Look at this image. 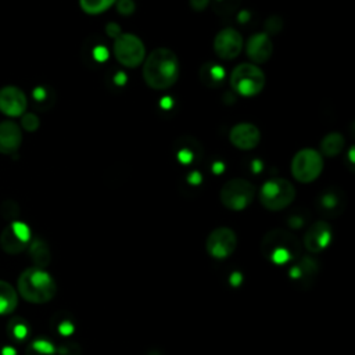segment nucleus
<instances>
[{"mask_svg":"<svg viewBox=\"0 0 355 355\" xmlns=\"http://www.w3.org/2000/svg\"><path fill=\"white\" fill-rule=\"evenodd\" d=\"M344 193L336 187H330L320 193L316 201L319 212L329 218L338 216L344 211Z\"/></svg>","mask_w":355,"mask_h":355,"instance_id":"17","label":"nucleus"},{"mask_svg":"<svg viewBox=\"0 0 355 355\" xmlns=\"http://www.w3.org/2000/svg\"><path fill=\"white\" fill-rule=\"evenodd\" d=\"M244 46L243 36L234 28L220 29L214 39V51L220 60L236 58Z\"/></svg>","mask_w":355,"mask_h":355,"instance_id":"11","label":"nucleus"},{"mask_svg":"<svg viewBox=\"0 0 355 355\" xmlns=\"http://www.w3.org/2000/svg\"><path fill=\"white\" fill-rule=\"evenodd\" d=\"M179 58L168 47H157L143 61V79L154 90L173 86L179 78Z\"/></svg>","mask_w":355,"mask_h":355,"instance_id":"1","label":"nucleus"},{"mask_svg":"<svg viewBox=\"0 0 355 355\" xmlns=\"http://www.w3.org/2000/svg\"><path fill=\"white\" fill-rule=\"evenodd\" d=\"M201 79L204 83L209 85V86H214V85H218L220 80H223V68L218 64H205L202 68H201Z\"/></svg>","mask_w":355,"mask_h":355,"instance_id":"25","label":"nucleus"},{"mask_svg":"<svg viewBox=\"0 0 355 355\" xmlns=\"http://www.w3.org/2000/svg\"><path fill=\"white\" fill-rule=\"evenodd\" d=\"M116 0H79L80 8L90 15L101 14L107 11L111 6H114Z\"/></svg>","mask_w":355,"mask_h":355,"instance_id":"26","label":"nucleus"},{"mask_svg":"<svg viewBox=\"0 0 355 355\" xmlns=\"http://www.w3.org/2000/svg\"><path fill=\"white\" fill-rule=\"evenodd\" d=\"M295 198V187L284 178L266 180L259 190V201L269 211H282Z\"/></svg>","mask_w":355,"mask_h":355,"instance_id":"5","label":"nucleus"},{"mask_svg":"<svg viewBox=\"0 0 355 355\" xmlns=\"http://www.w3.org/2000/svg\"><path fill=\"white\" fill-rule=\"evenodd\" d=\"M255 197L254 184L243 178H234L227 180L219 193V198L223 207L232 211L245 209Z\"/></svg>","mask_w":355,"mask_h":355,"instance_id":"6","label":"nucleus"},{"mask_svg":"<svg viewBox=\"0 0 355 355\" xmlns=\"http://www.w3.org/2000/svg\"><path fill=\"white\" fill-rule=\"evenodd\" d=\"M58 355H80V347L75 343H65L57 348Z\"/></svg>","mask_w":355,"mask_h":355,"instance_id":"30","label":"nucleus"},{"mask_svg":"<svg viewBox=\"0 0 355 355\" xmlns=\"http://www.w3.org/2000/svg\"><path fill=\"white\" fill-rule=\"evenodd\" d=\"M331 239H333L331 226L324 220H318L312 223L305 232L304 245L309 252L318 254L329 247V244L331 243Z\"/></svg>","mask_w":355,"mask_h":355,"instance_id":"13","label":"nucleus"},{"mask_svg":"<svg viewBox=\"0 0 355 355\" xmlns=\"http://www.w3.org/2000/svg\"><path fill=\"white\" fill-rule=\"evenodd\" d=\"M116 10L122 15H130L135 11L133 0H116Z\"/></svg>","mask_w":355,"mask_h":355,"instance_id":"31","label":"nucleus"},{"mask_svg":"<svg viewBox=\"0 0 355 355\" xmlns=\"http://www.w3.org/2000/svg\"><path fill=\"white\" fill-rule=\"evenodd\" d=\"M319 272L318 262L311 257H301L290 269V279L302 288H308Z\"/></svg>","mask_w":355,"mask_h":355,"instance_id":"16","label":"nucleus"},{"mask_svg":"<svg viewBox=\"0 0 355 355\" xmlns=\"http://www.w3.org/2000/svg\"><path fill=\"white\" fill-rule=\"evenodd\" d=\"M273 53V43L270 36L265 32L254 33L245 42V54L255 65L265 64Z\"/></svg>","mask_w":355,"mask_h":355,"instance_id":"14","label":"nucleus"},{"mask_svg":"<svg viewBox=\"0 0 355 355\" xmlns=\"http://www.w3.org/2000/svg\"><path fill=\"white\" fill-rule=\"evenodd\" d=\"M22 143L21 128L12 121L0 122V154H14Z\"/></svg>","mask_w":355,"mask_h":355,"instance_id":"18","label":"nucleus"},{"mask_svg":"<svg viewBox=\"0 0 355 355\" xmlns=\"http://www.w3.org/2000/svg\"><path fill=\"white\" fill-rule=\"evenodd\" d=\"M122 32H121V29H119V25L118 24H115V22H111V24H108L107 25V35L108 36H111V37H118L119 35H121Z\"/></svg>","mask_w":355,"mask_h":355,"instance_id":"33","label":"nucleus"},{"mask_svg":"<svg viewBox=\"0 0 355 355\" xmlns=\"http://www.w3.org/2000/svg\"><path fill=\"white\" fill-rule=\"evenodd\" d=\"M282 26H283L282 18H280L279 15H272V17H269V18L265 21V29H266L265 33H268L269 36H270L272 33H277V32L282 29Z\"/></svg>","mask_w":355,"mask_h":355,"instance_id":"28","label":"nucleus"},{"mask_svg":"<svg viewBox=\"0 0 355 355\" xmlns=\"http://www.w3.org/2000/svg\"><path fill=\"white\" fill-rule=\"evenodd\" d=\"M31 229L25 222H10L0 234V247L4 252L15 255L28 248L31 243Z\"/></svg>","mask_w":355,"mask_h":355,"instance_id":"9","label":"nucleus"},{"mask_svg":"<svg viewBox=\"0 0 355 355\" xmlns=\"http://www.w3.org/2000/svg\"><path fill=\"white\" fill-rule=\"evenodd\" d=\"M266 78L263 71L252 62H241L230 72L232 89L243 97H254L265 87Z\"/></svg>","mask_w":355,"mask_h":355,"instance_id":"4","label":"nucleus"},{"mask_svg":"<svg viewBox=\"0 0 355 355\" xmlns=\"http://www.w3.org/2000/svg\"><path fill=\"white\" fill-rule=\"evenodd\" d=\"M75 320L68 312H58L51 318V329L62 337L71 336L75 331Z\"/></svg>","mask_w":355,"mask_h":355,"instance_id":"23","label":"nucleus"},{"mask_svg":"<svg viewBox=\"0 0 355 355\" xmlns=\"http://www.w3.org/2000/svg\"><path fill=\"white\" fill-rule=\"evenodd\" d=\"M25 355H57V348L47 338H36L26 347Z\"/></svg>","mask_w":355,"mask_h":355,"instance_id":"24","label":"nucleus"},{"mask_svg":"<svg viewBox=\"0 0 355 355\" xmlns=\"http://www.w3.org/2000/svg\"><path fill=\"white\" fill-rule=\"evenodd\" d=\"M21 126L26 130V132H35L39 129L40 126V119L36 114L33 112H24L21 115Z\"/></svg>","mask_w":355,"mask_h":355,"instance_id":"27","label":"nucleus"},{"mask_svg":"<svg viewBox=\"0 0 355 355\" xmlns=\"http://www.w3.org/2000/svg\"><path fill=\"white\" fill-rule=\"evenodd\" d=\"M323 171L322 154L315 148H301L291 159V175L300 183L316 180Z\"/></svg>","mask_w":355,"mask_h":355,"instance_id":"7","label":"nucleus"},{"mask_svg":"<svg viewBox=\"0 0 355 355\" xmlns=\"http://www.w3.org/2000/svg\"><path fill=\"white\" fill-rule=\"evenodd\" d=\"M237 245L236 233L226 226L214 229L205 241L207 252L216 259H225L230 257Z\"/></svg>","mask_w":355,"mask_h":355,"instance_id":"10","label":"nucleus"},{"mask_svg":"<svg viewBox=\"0 0 355 355\" xmlns=\"http://www.w3.org/2000/svg\"><path fill=\"white\" fill-rule=\"evenodd\" d=\"M31 334V326L22 316H14L7 323V336L12 343H24Z\"/></svg>","mask_w":355,"mask_h":355,"instance_id":"20","label":"nucleus"},{"mask_svg":"<svg viewBox=\"0 0 355 355\" xmlns=\"http://www.w3.org/2000/svg\"><path fill=\"white\" fill-rule=\"evenodd\" d=\"M190 1V7L194 10V11H202L208 7L209 4V0H189Z\"/></svg>","mask_w":355,"mask_h":355,"instance_id":"32","label":"nucleus"},{"mask_svg":"<svg viewBox=\"0 0 355 355\" xmlns=\"http://www.w3.org/2000/svg\"><path fill=\"white\" fill-rule=\"evenodd\" d=\"M344 147H345L344 136L338 132H331L322 139L319 153L326 157H336L344 150Z\"/></svg>","mask_w":355,"mask_h":355,"instance_id":"21","label":"nucleus"},{"mask_svg":"<svg viewBox=\"0 0 355 355\" xmlns=\"http://www.w3.org/2000/svg\"><path fill=\"white\" fill-rule=\"evenodd\" d=\"M18 291L21 297L32 304H44L53 300L57 284L50 273L42 268H28L18 277Z\"/></svg>","mask_w":355,"mask_h":355,"instance_id":"2","label":"nucleus"},{"mask_svg":"<svg viewBox=\"0 0 355 355\" xmlns=\"http://www.w3.org/2000/svg\"><path fill=\"white\" fill-rule=\"evenodd\" d=\"M28 251H29L31 259L36 268L44 269L46 266H49V263L51 261V252L44 240H42V239L31 240V243L28 245Z\"/></svg>","mask_w":355,"mask_h":355,"instance_id":"19","label":"nucleus"},{"mask_svg":"<svg viewBox=\"0 0 355 355\" xmlns=\"http://www.w3.org/2000/svg\"><path fill=\"white\" fill-rule=\"evenodd\" d=\"M26 96L19 87L4 86L0 89V112L6 116H21L24 112H26Z\"/></svg>","mask_w":355,"mask_h":355,"instance_id":"12","label":"nucleus"},{"mask_svg":"<svg viewBox=\"0 0 355 355\" xmlns=\"http://www.w3.org/2000/svg\"><path fill=\"white\" fill-rule=\"evenodd\" d=\"M0 355H18V352L12 345H1Z\"/></svg>","mask_w":355,"mask_h":355,"instance_id":"34","label":"nucleus"},{"mask_svg":"<svg viewBox=\"0 0 355 355\" xmlns=\"http://www.w3.org/2000/svg\"><path fill=\"white\" fill-rule=\"evenodd\" d=\"M229 140L239 150H252L259 144L261 132L254 123L241 122L230 129Z\"/></svg>","mask_w":355,"mask_h":355,"instance_id":"15","label":"nucleus"},{"mask_svg":"<svg viewBox=\"0 0 355 355\" xmlns=\"http://www.w3.org/2000/svg\"><path fill=\"white\" fill-rule=\"evenodd\" d=\"M18 204H15L14 201L8 200V201H4L3 205H1V214L4 218H8V219H14L17 218L18 215Z\"/></svg>","mask_w":355,"mask_h":355,"instance_id":"29","label":"nucleus"},{"mask_svg":"<svg viewBox=\"0 0 355 355\" xmlns=\"http://www.w3.org/2000/svg\"><path fill=\"white\" fill-rule=\"evenodd\" d=\"M261 252L272 263L284 265L300 257L301 245L298 239L288 230L272 229L262 237Z\"/></svg>","mask_w":355,"mask_h":355,"instance_id":"3","label":"nucleus"},{"mask_svg":"<svg viewBox=\"0 0 355 355\" xmlns=\"http://www.w3.org/2000/svg\"><path fill=\"white\" fill-rule=\"evenodd\" d=\"M114 55L119 64L126 68H136L146 58V46L141 39L133 33H121L114 39Z\"/></svg>","mask_w":355,"mask_h":355,"instance_id":"8","label":"nucleus"},{"mask_svg":"<svg viewBox=\"0 0 355 355\" xmlns=\"http://www.w3.org/2000/svg\"><path fill=\"white\" fill-rule=\"evenodd\" d=\"M18 305V295L15 288L4 282L0 280V315L11 313Z\"/></svg>","mask_w":355,"mask_h":355,"instance_id":"22","label":"nucleus"}]
</instances>
